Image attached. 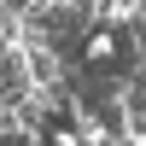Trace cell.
Returning a JSON list of instances; mask_svg holds the SVG:
<instances>
[{"mask_svg":"<svg viewBox=\"0 0 146 146\" xmlns=\"http://www.w3.org/2000/svg\"><path fill=\"white\" fill-rule=\"evenodd\" d=\"M53 146H94V140H88V129L76 123V129H53Z\"/></svg>","mask_w":146,"mask_h":146,"instance_id":"obj_3","label":"cell"},{"mask_svg":"<svg viewBox=\"0 0 146 146\" xmlns=\"http://www.w3.org/2000/svg\"><path fill=\"white\" fill-rule=\"evenodd\" d=\"M82 58H88V64H111V58H117V29H111V23H100V29L88 35Z\"/></svg>","mask_w":146,"mask_h":146,"instance_id":"obj_2","label":"cell"},{"mask_svg":"<svg viewBox=\"0 0 146 146\" xmlns=\"http://www.w3.org/2000/svg\"><path fill=\"white\" fill-rule=\"evenodd\" d=\"M117 105H123V129H129V140H146V76L129 82V88H117Z\"/></svg>","mask_w":146,"mask_h":146,"instance_id":"obj_1","label":"cell"}]
</instances>
